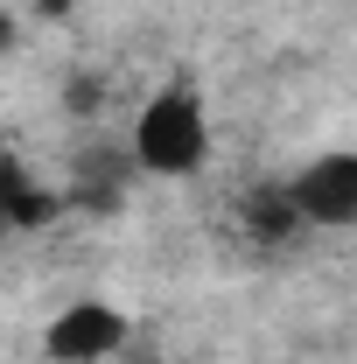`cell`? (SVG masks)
I'll return each instance as SVG.
<instances>
[{"mask_svg":"<svg viewBox=\"0 0 357 364\" xmlns=\"http://www.w3.org/2000/svg\"><path fill=\"white\" fill-rule=\"evenodd\" d=\"M63 210V189H49L36 168H21L14 154L0 161V231H43Z\"/></svg>","mask_w":357,"mask_h":364,"instance_id":"277c9868","label":"cell"},{"mask_svg":"<svg viewBox=\"0 0 357 364\" xmlns=\"http://www.w3.org/2000/svg\"><path fill=\"white\" fill-rule=\"evenodd\" d=\"M302 231H351L357 225V147H322L280 182Z\"/></svg>","mask_w":357,"mask_h":364,"instance_id":"3957f363","label":"cell"},{"mask_svg":"<svg viewBox=\"0 0 357 364\" xmlns=\"http://www.w3.org/2000/svg\"><path fill=\"white\" fill-rule=\"evenodd\" d=\"M0 161H7V140H0Z\"/></svg>","mask_w":357,"mask_h":364,"instance_id":"30bf717a","label":"cell"},{"mask_svg":"<svg viewBox=\"0 0 357 364\" xmlns=\"http://www.w3.org/2000/svg\"><path fill=\"white\" fill-rule=\"evenodd\" d=\"M21 43V21H14V14H7V7H0V56H7V49Z\"/></svg>","mask_w":357,"mask_h":364,"instance_id":"9c48e42d","label":"cell"},{"mask_svg":"<svg viewBox=\"0 0 357 364\" xmlns=\"http://www.w3.org/2000/svg\"><path fill=\"white\" fill-rule=\"evenodd\" d=\"M245 238H260V245H287V238H302V218H294V203H287L280 182L245 196Z\"/></svg>","mask_w":357,"mask_h":364,"instance_id":"8992f818","label":"cell"},{"mask_svg":"<svg viewBox=\"0 0 357 364\" xmlns=\"http://www.w3.org/2000/svg\"><path fill=\"white\" fill-rule=\"evenodd\" d=\"M63 105H70L78 119H98V105H105V85H98L91 70H78V77L63 85Z\"/></svg>","mask_w":357,"mask_h":364,"instance_id":"52a82bcc","label":"cell"},{"mask_svg":"<svg viewBox=\"0 0 357 364\" xmlns=\"http://www.w3.org/2000/svg\"><path fill=\"white\" fill-rule=\"evenodd\" d=\"M70 182H78V196H119L127 182H140L134 147L127 140H85L78 161H70Z\"/></svg>","mask_w":357,"mask_h":364,"instance_id":"5b68a950","label":"cell"},{"mask_svg":"<svg viewBox=\"0 0 357 364\" xmlns=\"http://www.w3.org/2000/svg\"><path fill=\"white\" fill-rule=\"evenodd\" d=\"M28 7H36V14H43V21H70V14H78V7H85V0H28Z\"/></svg>","mask_w":357,"mask_h":364,"instance_id":"ba28073f","label":"cell"},{"mask_svg":"<svg viewBox=\"0 0 357 364\" xmlns=\"http://www.w3.org/2000/svg\"><path fill=\"white\" fill-rule=\"evenodd\" d=\"M134 168L154 182H189L211 168V98L196 91V77H169L134 105Z\"/></svg>","mask_w":357,"mask_h":364,"instance_id":"6da1fadb","label":"cell"},{"mask_svg":"<svg viewBox=\"0 0 357 364\" xmlns=\"http://www.w3.org/2000/svg\"><path fill=\"white\" fill-rule=\"evenodd\" d=\"M134 350V316L105 294H70L43 322V358L49 364H119Z\"/></svg>","mask_w":357,"mask_h":364,"instance_id":"7a4b0ae2","label":"cell"}]
</instances>
